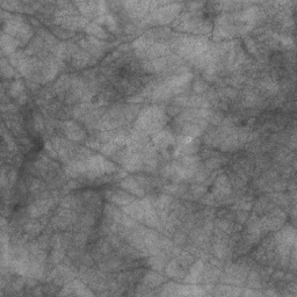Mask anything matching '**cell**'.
Masks as SVG:
<instances>
[{
  "label": "cell",
  "mask_w": 297,
  "mask_h": 297,
  "mask_svg": "<svg viewBox=\"0 0 297 297\" xmlns=\"http://www.w3.org/2000/svg\"><path fill=\"white\" fill-rule=\"evenodd\" d=\"M166 272H167V274L172 278H183L185 275L184 271L179 267V265H178L177 261H172V263H170L169 266H167Z\"/></svg>",
  "instance_id": "d6986e66"
},
{
  "label": "cell",
  "mask_w": 297,
  "mask_h": 297,
  "mask_svg": "<svg viewBox=\"0 0 297 297\" xmlns=\"http://www.w3.org/2000/svg\"><path fill=\"white\" fill-rule=\"evenodd\" d=\"M121 188L127 191L128 193L132 195H137V197H144V188L141 186L137 179L135 178H125L120 183Z\"/></svg>",
  "instance_id": "8fae6325"
},
{
  "label": "cell",
  "mask_w": 297,
  "mask_h": 297,
  "mask_svg": "<svg viewBox=\"0 0 297 297\" xmlns=\"http://www.w3.org/2000/svg\"><path fill=\"white\" fill-rule=\"evenodd\" d=\"M286 219V215L280 210L271 212L267 217H265L263 221H260L261 226L264 230H278L284 224Z\"/></svg>",
  "instance_id": "9c48e42d"
},
{
  "label": "cell",
  "mask_w": 297,
  "mask_h": 297,
  "mask_svg": "<svg viewBox=\"0 0 297 297\" xmlns=\"http://www.w3.org/2000/svg\"><path fill=\"white\" fill-rule=\"evenodd\" d=\"M193 76L191 73H183L180 76H174L171 78L164 80L158 86L153 90L152 99L153 100H165L169 98L177 96L186 89Z\"/></svg>",
  "instance_id": "7a4b0ae2"
},
{
  "label": "cell",
  "mask_w": 297,
  "mask_h": 297,
  "mask_svg": "<svg viewBox=\"0 0 297 297\" xmlns=\"http://www.w3.org/2000/svg\"><path fill=\"white\" fill-rule=\"evenodd\" d=\"M63 130H64V135L66 136V138L70 139V141L82 142L86 137L85 130L75 121L64 122V123H63Z\"/></svg>",
  "instance_id": "52a82bcc"
},
{
  "label": "cell",
  "mask_w": 297,
  "mask_h": 297,
  "mask_svg": "<svg viewBox=\"0 0 297 297\" xmlns=\"http://www.w3.org/2000/svg\"><path fill=\"white\" fill-rule=\"evenodd\" d=\"M163 280L164 279L160 277L159 274L155 273V272H150V273L144 278V285L149 288H153L162 284Z\"/></svg>",
  "instance_id": "ac0fdd59"
},
{
  "label": "cell",
  "mask_w": 297,
  "mask_h": 297,
  "mask_svg": "<svg viewBox=\"0 0 297 297\" xmlns=\"http://www.w3.org/2000/svg\"><path fill=\"white\" fill-rule=\"evenodd\" d=\"M85 30L90 35H92V36L97 37V38H107L108 37V34H107V31L104 30V28L101 26L100 23H97L96 21H94V22L87 23L85 27Z\"/></svg>",
  "instance_id": "2e32d148"
},
{
  "label": "cell",
  "mask_w": 297,
  "mask_h": 297,
  "mask_svg": "<svg viewBox=\"0 0 297 297\" xmlns=\"http://www.w3.org/2000/svg\"><path fill=\"white\" fill-rule=\"evenodd\" d=\"M51 203L52 201L50 198H41V200H38L36 203H34L29 208V214L33 216V217H38V216L48 212L49 208L51 207Z\"/></svg>",
  "instance_id": "7c38bea8"
},
{
  "label": "cell",
  "mask_w": 297,
  "mask_h": 297,
  "mask_svg": "<svg viewBox=\"0 0 297 297\" xmlns=\"http://www.w3.org/2000/svg\"><path fill=\"white\" fill-rule=\"evenodd\" d=\"M181 9L180 3H173V2H164L162 6L158 8H155L151 10L150 14V20L157 24H166L170 23L171 21L177 19L178 14Z\"/></svg>",
  "instance_id": "5b68a950"
},
{
  "label": "cell",
  "mask_w": 297,
  "mask_h": 297,
  "mask_svg": "<svg viewBox=\"0 0 297 297\" xmlns=\"http://www.w3.org/2000/svg\"><path fill=\"white\" fill-rule=\"evenodd\" d=\"M107 198L108 201L111 202V203L120 205V207H125V205L130 204L131 202L135 201L134 195L128 193L127 191H121V190H111L107 192Z\"/></svg>",
  "instance_id": "ba28073f"
},
{
  "label": "cell",
  "mask_w": 297,
  "mask_h": 297,
  "mask_svg": "<svg viewBox=\"0 0 297 297\" xmlns=\"http://www.w3.org/2000/svg\"><path fill=\"white\" fill-rule=\"evenodd\" d=\"M167 123V115L163 108L151 106L143 109L135 121V130L142 134H152L163 130Z\"/></svg>",
  "instance_id": "6da1fadb"
},
{
  "label": "cell",
  "mask_w": 297,
  "mask_h": 297,
  "mask_svg": "<svg viewBox=\"0 0 297 297\" xmlns=\"http://www.w3.org/2000/svg\"><path fill=\"white\" fill-rule=\"evenodd\" d=\"M152 142L157 149L165 150L176 143V137L169 130H160L153 135Z\"/></svg>",
  "instance_id": "30bf717a"
},
{
  "label": "cell",
  "mask_w": 297,
  "mask_h": 297,
  "mask_svg": "<svg viewBox=\"0 0 297 297\" xmlns=\"http://www.w3.org/2000/svg\"><path fill=\"white\" fill-rule=\"evenodd\" d=\"M204 272V266L202 261H198L197 264L194 265L193 268H192L190 274L186 277V281L190 282V284H195V282L200 281Z\"/></svg>",
  "instance_id": "9a60e30c"
},
{
  "label": "cell",
  "mask_w": 297,
  "mask_h": 297,
  "mask_svg": "<svg viewBox=\"0 0 297 297\" xmlns=\"http://www.w3.org/2000/svg\"><path fill=\"white\" fill-rule=\"evenodd\" d=\"M207 89V84H205L204 82H201V80H198V82L197 84H194V90L195 92L198 93H201L203 92V91Z\"/></svg>",
  "instance_id": "44dd1931"
},
{
  "label": "cell",
  "mask_w": 297,
  "mask_h": 297,
  "mask_svg": "<svg viewBox=\"0 0 297 297\" xmlns=\"http://www.w3.org/2000/svg\"><path fill=\"white\" fill-rule=\"evenodd\" d=\"M3 33L15 38L19 44H26L33 35L29 23L20 16H10L3 26Z\"/></svg>",
  "instance_id": "3957f363"
},
{
  "label": "cell",
  "mask_w": 297,
  "mask_h": 297,
  "mask_svg": "<svg viewBox=\"0 0 297 297\" xmlns=\"http://www.w3.org/2000/svg\"><path fill=\"white\" fill-rule=\"evenodd\" d=\"M1 69H2L3 77H12V76H14V71H13L12 66L9 65V61L7 62L5 58H2V61H1Z\"/></svg>",
  "instance_id": "ffe728a7"
},
{
  "label": "cell",
  "mask_w": 297,
  "mask_h": 297,
  "mask_svg": "<svg viewBox=\"0 0 297 297\" xmlns=\"http://www.w3.org/2000/svg\"><path fill=\"white\" fill-rule=\"evenodd\" d=\"M55 21L63 29H76V28L86 27L87 19L80 16L72 7L69 8H61V10L56 12Z\"/></svg>",
  "instance_id": "277c9868"
},
{
  "label": "cell",
  "mask_w": 297,
  "mask_h": 297,
  "mask_svg": "<svg viewBox=\"0 0 297 297\" xmlns=\"http://www.w3.org/2000/svg\"><path fill=\"white\" fill-rule=\"evenodd\" d=\"M231 185H230L228 178L221 176L215 183V195L216 197H228L231 193Z\"/></svg>",
  "instance_id": "4fadbf2b"
},
{
  "label": "cell",
  "mask_w": 297,
  "mask_h": 297,
  "mask_svg": "<svg viewBox=\"0 0 297 297\" xmlns=\"http://www.w3.org/2000/svg\"><path fill=\"white\" fill-rule=\"evenodd\" d=\"M10 94H12L16 100H19L20 103H24V101L27 99L26 93H24L23 84L21 82L13 83V85L10 86Z\"/></svg>",
  "instance_id": "e0dca14e"
},
{
  "label": "cell",
  "mask_w": 297,
  "mask_h": 297,
  "mask_svg": "<svg viewBox=\"0 0 297 297\" xmlns=\"http://www.w3.org/2000/svg\"><path fill=\"white\" fill-rule=\"evenodd\" d=\"M157 2L151 1H128L123 2V6L125 7V10L129 13V15L132 17H142L144 14H146L149 10L155 9Z\"/></svg>",
  "instance_id": "8992f818"
},
{
  "label": "cell",
  "mask_w": 297,
  "mask_h": 297,
  "mask_svg": "<svg viewBox=\"0 0 297 297\" xmlns=\"http://www.w3.org/2000/svg\"><path fill=\"white\" fill-rule=\"evenodd\" d=\"M19 43H17V41L15 38H13L12 36H9V35H7L3 33L2 36H1V49H2V52L6 55H12L14 51H15V49Z\"/></svg>",
  "instance_id": "5bb4252c"
}]
</instances>
